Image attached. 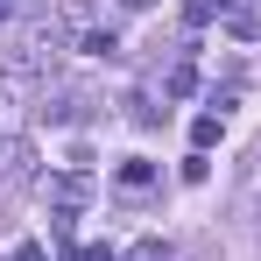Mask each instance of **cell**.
Returning a JSON list of instances; mask_svg holds the SVG:
<instances>
[{
  "instance_id": "4",
  "label": "cell",
  "mask_w": 261,
  "mask_h": 261,
  "mask_svg": "<svg viewBox=\"0 0 261 261\" xmlns=\"http://www.w3.org/2000/svg\"><path fill=\"white\" fill-rule=\"evenodd\" d=\"M148 184H155V163L148 155H127L120 163V191H148Z\"/></svg>"
},
{
  "instance_id": "5",
  "label": "cell",
  "mask_w": 261,
  "mask_h": 261,
  "mask_svg": "<svg viewBox=\"0 0 261 261\" xmlns=\"http://www.w3.org/2000/svg\"><path fill=\"white\" fill-rule=\"evenodd\" d=\"M233 36L254 43V36H261V7H233Z\"/></svg>"
},
{
  "instance_id": "13",
  "label": "cell",
  "mask_w": 261,
  "mask_h": 261,
  "mask_svg": "<svg viewBox=\"0 0 261 261\" xmlns=\"http://www.w3.org/2000/svg\"><path fill=\"white\" fill-rule=\"evenodd\" d=\"M127 7H155V0H127Z\"/></svg>"
},
{
  "instance_id": "7",
  "label": "cell",
  "mask_w": 261,
  "mask_h": 261,
  "mask_svg": "<svg viewBox=\"0 0 261 261\" xmlns=\"http://www.w3.org/2000/svg\"><path fill=\"white\" fill-rule=\"evenodd\" d=\"M191 141L212 148V141H219V113H198V120H191Z\"/></svg>"
},
{
  "instance_id": "10",
  "label": "cell",
  "mask_w": 261,
  "mask_h": 261,
  "mask_svg": "<svg viewBox=\"0 0 261 261\" xmlns=\"http://www.w3.org/2000/svg\"><path fill=\"white\" fill-rule=\"evenodd\" d=\"M127 261H176V254H170V247H163V240H141V247H134Z\"/></svg>"
},
{
  "instance_id": "2",
  "label": "cell",
  "mask_w": 261,
  "mask_h": 261,
  "mask_svg": "<svg viewBox=\"0 0 261 261\" xmlns=\"http://www.w3.org/2000/svg\"><path fill=\"white\" fill-rule=\"evenodd\" d=\"M29 176V141L21 134H0V191H14Z\"/></svg>"
},
{
  "instance_id": "1",
  "label": "cell",
  "mask_w": 261,
  "mask_h": 261,
  "mask_svg": "<svg viewBox=\"0 0 261 261\" xmlns=\"http://www.w3.org/2000/svg\"><path fill=\"white\" fill-rule=\"evenodd\" d=\"M49 57H57V49H49V29L14 36V49L0 57V85H7V92H21L29 78H43V71H49Z\"/></svg>"
},
{
  "instance_id": "12",
  "label": "cell",
  "mask_w": 261,
  "mask_h": 261,
  "mask_svg": "<svg viewBox=\"0 0 261 261\" xmlns=\"http://www.w3.org/2000/svg\"><path fill=\"white\" fill-rule=\"evenodd\" d=\"M198 7H205V14H233V0H198Z\"/></svg>"
},
{
  "instance_id": "3",
  "label": "cell",
  "mask_w": 261,
  "mask_h": 261,
  "mask_svg": "<svg viewBox=\"0 0 261 261\" xmlns=\"http://www.w3.org/2000/svg\"><path fill=\"white\" fill-rule=\"evenodd\" d=\"M49 198H57L64 212H78V205L92 198V184H85V176H49Z\"/></svg>"
},
{
  "instance_id": "6",
  "label": "cell",
  "mask_w": 261,
  "mask_h": 261,
  "mask_svg": "<svg viewBox=\"0 0 261 261\" xmlns=\"http://www.w3.org/2000/svg\"><path fill=\"white\" fill-rule=\"evenodd\" d=\"M78 49H85V57H113L120 43H113V29H85V43H78Z\"/></svg>"
},
{
  "instance_id": "11",
  "label": "cell",
  "mask_w": 261,
  "mask_h": 261,
  "mask_svg": "<svg viewBox=\"0 0 261 261\" xmlns=\"http://www.w3.org/2000/svg\"><path fill=\"white\" fill-rule=\"evenodd\" d=\"M7 261H43V240H21V247H14Z\"/></svg>"
},
{
  "instance_id": "8",
  "label": "cell",
  "mask_w": 261,
  "mask_h": 261,
  "mask_svg": "<svg viewBox=\"0 0 261 261\" xmlns=\"http://www.w3.org/2000/svg\"><path fill=\"white\" fill-rule=\"evenodd\" d=\"M184 92H198V71H191V64H176V71H170V99H184Z\"/></svg>"
},
{
  "instance_id": "9",
  "label": "cell",
  "mask_w": 261,
  "mask_h": 261,
  "mask_svg": "<svg viewBox=\"0 0 261 261\" xmlns=\"http://www.w3.org/2000/svg\"><path fill=\"white\" fill-rule=\"evenodd\" d=\"M205 170H212V163H205V148H191V155H184V184H205Z\"/></svg>"
}]
</instances>
